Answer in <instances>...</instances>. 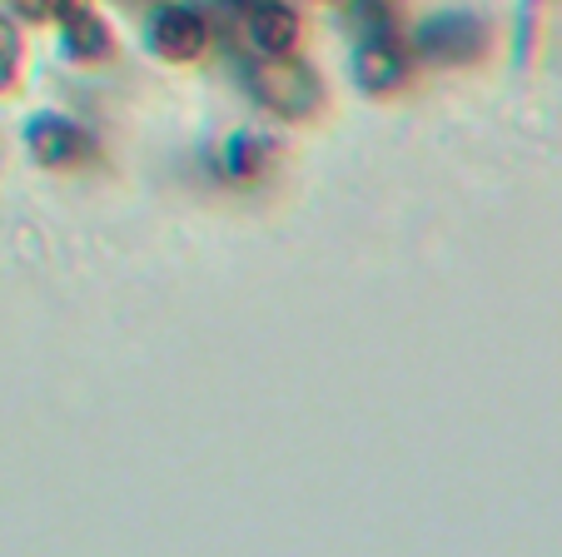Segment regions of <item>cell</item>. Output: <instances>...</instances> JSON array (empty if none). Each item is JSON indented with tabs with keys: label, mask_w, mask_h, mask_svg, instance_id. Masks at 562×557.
Masks as SVG:
<instances>
[{
	"label": "cell",
	"mask_w": 562,
	"mask_h": 557,
	"mask_svg": "<svg viewBox=\"0 0 562 557\" xmlns=\"http://www.w3.org/2000/svg\"><path fill=\"white\" fill-rule=\"evenodd\" d=\"M255 96L279 115H304L318 100V85L304 65H294L289 55H274V60L255 65Z\"/></svg>",
	"instance_id": "obj_1"
},
{
	"label": "cell",
	"mask_w": 562,
	"mask_h": 557,
	"mask_svg": "<svg viewBox=\"0 0 562 557\" xmlns=\"http://www.w3.org/2000/svg\"><path fill=\"white\" fill-rule=\"evenodd\" d=\"M149 41H155V51L165 55V60H194V55L204 51V41H210V25H204V15H194L190 5H165V11L155 15Z\"/></svg>",
	"instance_id": "obj_2"
},
{
	"label": "cell",
	"mask_w": 562,
	"mask_h": 557,
	"mask_svg": "<svg viewBox=\"0 0 562 557\" xmlns=\"http://www.w3.org/2000/svg\"><path fill=\"white\" fill-rule=\"evenodd\" d=\"M249 41L265 55H289L299 41V15L289 11L284 0H259L249 11Z\"/></svg>",
	"instance_id": "obj_3"
},
{
	"label": "cell",
	"mask_w": 562,
	"mask_h": 557,
	"mask_svg": "<svg viewBox=\"0 0 562 557\" xmlns=\"http://www.w3.org/2000/svg\"><path fill=\"white\" fill-rule=\"evenodd\" d=\"M359 75H363V85H369V90H389V85L404 80V51H398L389 35H379V41L363 45Z\"/></svg>",
	"instance_id": "obj_4"
},
{
	"label": "cell",
	"mask_w": 562,
	"mask_h": 557,
	"mask_svg": "<svg viewBox=\"0 0 562 557\" xmlns=\"http://www.w3.org/2000/svg\"><path fill=\"white\" fill-rule=\"evenodd\" d=\"M86 149H90V140L75 125H65V120H45V125L35 130V155L50 159V165H70V159H80Z\"/></svg>",
	"instance_id": "obj_5"
},
{
	"label": "cell",
	"mask_w": 562,
	"mask_h": 557,
	"mask_svg": "<svg viewBox=\"0 0 562 557\" xmlns=\"http://www.w3.org/2000/svg\"><path fill=\"white\" fill-rule=\"evenodd\" d=\"M65 41H70L75 55H86V60H100L110 51V35L95 11H65Z\"/></svg>",
	"instance_id": "obj_6"
},
{
	"label": "cell",
	"mask_w": 562,
	"mask_h": 557,
	"mask_svg": "<svg viewBox=\"0 0 562 557\" xmlns=\"http://www.w3.org/2000/svg\"><path fill=\"white\" fill-rule=\"evenodd\" d=\"M15 60H21V41H15V25L0 21V85L15 80Z\"/></svg>",
	"instance_id": "obj_7"
},
{
	"label": "cell",
	"mask_w": 562,
	"mask_h": 557,
	"mask_svg": "<svg viewBox=\"0 0 562 557\" xmlns=\"http://www.w3.org/2000/svg\"><path fill=\"white\" fill-rule=\"evenodd\" d=\"M25 15H35V21H45V15H60V0H15Z\"/></svg>",
	"instance_id": "obj_8"
}]
</instances>
